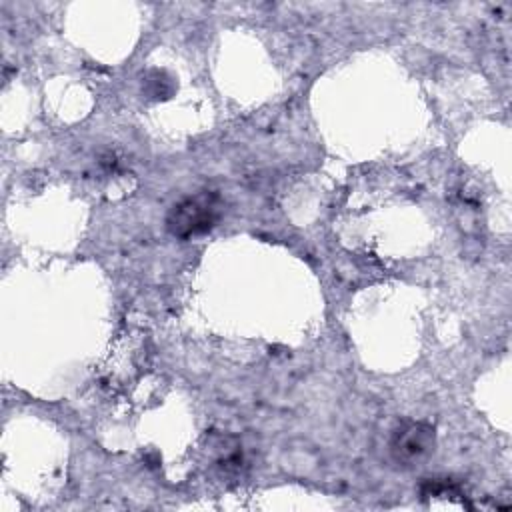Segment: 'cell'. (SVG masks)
<instances>
[{"label":"cell","instance_id":"6da1fadb","mask_svg":"<svg viewBox=\"0 0 512 512\" xmlns=\"http://www.w3.org/2000/svg\"><path fill=\"white\" fill-rule=\"evenodd\" d=\"M224 212L222 196L216 190H198L180 198L166 214V230L180 240L208 234L216 228Z\"/></svg>","mask_w":512,"mask_h":512},{"label":"cell","instance_id":"7a4b0ae2","mask_svg":"<svg viewBox=\"0 0 512 512\" xmlns=\"http://www.w3.org/2000/svg\"><path fill=\"white\" fill-rule=\"evenodd\" d=\"M436 446V428L424 420L398 422L388 438L390 458L398 466H416L426 460Z\"/></svg>","mask_w":512,"mask_h":512}]
</instances>
